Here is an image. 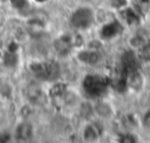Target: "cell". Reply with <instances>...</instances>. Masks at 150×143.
Segmentation results:
<instances>
[{
  "instance_id": "cell-18",
  "label": "cell",
  "mask_w": 150,
  "mask_h": 143,
  "mask_svg": "<svg viewBox=\"0 0 150 143\" xmlns=\"http://www.w3.org/2000/svg\"><path fill=\"white\" fill-rule=\"evenodd\" d=\"M120 141L121 142H136V138L131 134H125V135H122L121 136V139Z\"/></svg>"
},
{
  "instance_id": "cell-20",
  "label": "cell",
  "mask_w": 150,
  "mask_h": 143,
  "mask_svg": "<svg viewBox=\"0 0 150 143\" xmlns=\"http://www.w3.org/2000/svg\"><path fill=\"white\" fill-rule=\"evenodd\" d=\"M35 1H39V2H42V1H45V0H35Z\"/></svg>"
},
{
  "instance_id": "cell-16",
  "label": "cell",
  "mask_w": 150,
  "mask_h": 143,
  "mask_svg": "<svg viewBox=\"0 0 150 143\" xmlns=\"http://www.w3.org/2000/svg\"><path fill=\"white\" fill-rule=\"evenodd\" d=\"M41 96V90L38 89V88H34V89H30L28 91V97L33 101V102H36Z\"/></svg>"
},
{
  "instance_id": "cell-1",
  "label": "cell",
  "mask_w": 150,
  "mask_h": 143,
  "mask_svg": "<svg viewBox=\"0 0 150 143\" xmlns=\"http://www.w3.org/2000/svg\"><path fill=\"white\" fill-rule=\"evenodd\" d=\"M108 84H109L108 79L100 75H87L82 80L83 93L89 98L101 97L107 91Z\"/></svg>"
},
{
  "instance_id": "cell-14",
  "label": "cell",
  "mask_w": 150,
  "mask_h": 143,
  "mask_svg": "<svg viewBox=\"0 0 150 143\" xmlns=\"http://www.w3.org/2000/svg\"><path fill=\"white\" fill-rule=\"evenodd\" d=\"M9 2L13 6V8H15L16 11H23L29 6L28 0H9Z\"/></svg>"
},
{
  "instance_id": "cell-3",
  "label": "cell",
  "mask_w": 150,
  "mask_h": 143,
  "mask_svg": "<svg viewBox=\"0 0 150 143\" xmlns=\"http://www.w3.org/2000/svg\"><path fill=\"white\" fill-rule=\"evenodd\" d=\"M95 21L94 12L89 7H79L70 16V23L76 29H87Z\"/></svg>"
},
{
  "instance_id": "cell-7",
  "label": "cell",
  "mask_w": 150,
  "mask_h": 143,
  "mask_svg": "<svg viewBox=\"0 0 150 143\" xmlns=\"http://www.w3.org/2000/svg\"><path fill=\"white\" fill-rule=\"evenodd\" d=\"M122 30H123V28L118 21H111L101 28V36L104 40H110L115 36H117Z\"/></svg>"
},
{
  "instance_id": "cell-4",
  "label": "cell",
  "mask_w": 150,
  "mask_h": 143,
  "mask_svg": "<svg viewBox=\"0 0 150 143\" xmlns=\"http://www.w3.org/2000/svg\"><path fill=\"white\" fill-rule=\"evenodd\" d=\"M139 62L137 56L132 52H125L121 56V68H122V76L127 77L128 75L138 70Z\"/></svg>"
},
{
  "instance_id": "cell-17",
  "label": "cell",
  "mask_w": 150,
  "mask_h": 143,
  "mask_svg": "<svg viewBox=\"0 0 150 143\" xmlns=\"http://www.w3.org/2000/svg\"><path fill=\"white\" fill-rule=\"evenodd\" d=\"M110 4L114 8H124L128 1L127 0H110Z\"/></svg>"
},
{
  "instance_id": "cell-13",
  "label": "cell",
  "mask_w": 150,
  "mask_h": 143,
  "mask_svg": "<svg viewBox=\"0 0 150 143\" xmlns=\"http://www.w3.org/2000/svg\"><path fill=\"white\" fill-rule=\"evenodd\" d=\"M124 15H125V16H124L125 21H127L129 25H134V23H137V22L139 21L138 14H137L134 9H131V8H127Z\"/></svg>"
},
{
  "instance_id": "cell-5",
  "label": "cell",
  "mask_w": 150,
  "mask_h": 143,
  "mask_svg": "<svg viewBox=\"0 0 150 143\" xmlns=\"http://www.w3.org/2000/svg\"><path fill=\"white\" fill-rule=\"evenodd\" d=\"M75 43H76L75 36L67 33V34H62L57 40H55L54 47L60 55H67L71 50V48L75 46Z\"/></svg>"
},
{
  "instance_id": "cell-12",
  "label": "cell",
  "mask_w": 150,
  "mask_h": 143,
  "mask_svg": "<svg viewBox=\"0 0 150 143\" xmlns=\"http://www.w3.org/2000/svg\"><path fill=\"white\" fill-rule=\"evenodd\" d=\"M98 137V132L94 125H87L83 131V138L86 141H95Z\"/></svg>"
},
{
  "instance_id": "cell-2",
  "label": "cell",
  "mask_w": 150,
  "mask_h": 143,
  "mask_svg": "<svg viewBox=\"0 0 150 143\" xmlns=\"http://www.w3.org/2000/svg\"><path fill=\"white\" fill-rule=\"evenodd\" d=\"M29 69L35 75V77L43 81H54L60 75V67L56 62L53 61L33 62L29 66Z\"/></svg>"
},
{
  "instance_id": "cell-8",
  "label": "cell",
  "mask_w": 150,
  "mask_h": 143,
  "mask_svg": "<svg viewBox=\"0 0 150 143\" xmlns=\"http://www.w3.org/2000/svg\"><path fill=\"white\" fill-rule=\"evenodd\" d=\"M79 60L86 64H96L100 61V54L96 50H82L77 55Z\"/></svg>"
},
{
  "instance_id": "cell-15",
  "label": "cell",
  "mask_w": 150,
  "mask_h": 143,
  "mask_svg": "<svg viewBox=\"0 0 150 143\" xmlns=\"http://www.w3.org/2000/svg\"><path fill=\"white\" fill-rule=\"evenodd\" d=\"M0 95H2L4 97H9L12 95V88L8 83H0Z\"/></svg>"
},
{
  "instance_id": "cell-19",
  "label": "cell",
  "mask_w": 150,
  "mask_h": 143,
  "mask_svg": "<svg viewBox=\"0 0 150 143\" xmlns=\"http://www.w3.org/2000/svg\"><path fill=\"white\" fill-rule=\"evenodd\" d=\"M144 121H145V123L150 127V111H148V114L145 115V117H144Z\"/></svg>"
},
{
  "instance_id": "cell-9",
  "label": "cell",
  "mask_w": 150,
  "mask_h": 143,
  "mask_svg": "<svg viewBox=\"0 0 150 143\" xmlns=\"http://www.w3.org/2000/svg\"><path fill=\"white\" fill-rule=\"evenodd\" d=\"M127 82H128V88H131L132 90L138 91L142 88L143 79H142V75L139 74V72L137 70L127 76Z\"/></svg>"
},
{
  "instance_id": "cell-10",
  "label": "cell",
  "mask_w": 150,
  "mask_h": 143,
  "mask_svg": "<svg viewBox=\"0 0 150 143\" xmlns=\"http://www.w3.org/2000/svg\"><path fill=\"white\" fill-rule=\"evenodd\" d=\"M19 62V57L16 52H12V50H6L2 54V64L6 68H14Z\"/></svg>"
},
{
  "instance_id": "cell-11",
  "label": "cell",
  "mask_w": 150,
  "mask_h": 143,
  "mask_svg": "<svg viewBox=\"0 0 150 143\" xmlns=\"http://www.w3.org/2000/svg\"><path fill=\"white\" fill-rule=\"evenodd\" d=\"M66 90H67V87L62 83H56L52 89H50V96L53 98H61L63 97V95L66 94Z\"/></svg>"
},
{
  "instance_id": "cell-6",
  "label": "cell",
  "mask_w": 150,
  "mask_h": 143,
  "mask_svg": "<svg viewBox=\"0 0 150 143\" xmlns=\"http://www.w3.org/2000/svg\"><path fill=\"white\" fill-rule=\"evenodd\" d=\"M33 135H34L33 125L29 122L23 121L15 128L14 138L18 141H29L33 138Z\"/></svg>"
}]
</instances>
